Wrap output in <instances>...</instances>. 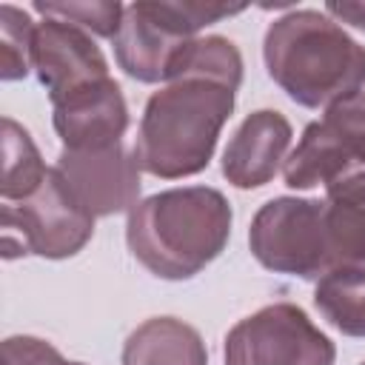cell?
Listing matches in <instances>:
<instances>
[{
  "instance_id": "1",
  "label": "cell",
  "mask_w": 365,
  "mask_h": 365,
  "mask_svg": "<svg viewBox=\"0 0 365 365\" xmlns=\"http://www.w3.org/2000/svg\"><path fill=\"white\" fill-rule=\"evenodd\" d=\"M231 237V205L208 185L168 188L128 211L125 240L154 277L188 279L217 259Z\"/></svg>"
},
{
  "instance_id": "2",
  "label": "cell",
  "mask_w": 365,
  "mask_h": 365,
  "mask_svg": "<svg viewBox=\"0 0 365 365\" xmlns=\"http://www.w3.org/2000/svg\"><path fill=\"white\" fill-rule=\"evenodd\" d=\"M262 54L271 80L308 108L331 106L365 86V46L314 9L274 20L265 31Z\"/></svg>"
},
{
  "instance_id": "3",
  "label": "cell",
  "mask_w": 365,
  "mask_h": 365,
  "mask_svg": "<svg viewBox=\"0 0 365 365\" xmlns=\"http://www.w3.org/2000/svg\"><path fill=\"white\" fill-rule=\"evenodd\" d=\"M234 94L237 88L208 77H182L154 91L134 143L140 168L163 180L202 171L234 111Z\"/></svg>"
},
{
  "instance_id": "4",
  "label": "cell",
  "mask_w": 365,
  "mask_h": 365,
  "mask_svg": "<svg viewBox=\"0 0 365 365\" xmlns=\"http://www.w3.org/2000/svg\"><path fill=\"white\" fill-rule=\"evenodd\" d=\"M248 245L268 271L319 279L334 268L325 200L277 197L265 202L251 220Z\"/></svg>"
},
{
  "instance_id": "5",
  "label": "cell",
  "mask_w": 365,
  "mask_h": 365,
  "mask_svg": "<svg viewBox=\"0 0 365 365\" xmlns=\"http://www.w3.org/2000/svg\"><path fill=\"white\" fill-rule=\"evenodd\" d=\"M94 234V217L77 205L60 174L48 168L43 185L3 205V257L37 254L46 259L74 257Z\"/></svg>"
},
{
  "instance_id": "6",
  "label": "cell",
  "mask_w": 365,
  "mask_h": 365,
  "mask_svg": "<svg viewBox=\"0 0 365 365\" xmlns=\"http://www.w3.org/2000/svg\"><path fill=\"white\" fill-rule=\"evenodd\" d=\"M334 342L291 302L259 308L225 336V365H334Z\"/></svg>"
},
{
  "instance_id": "7",
  "label": "cell",
  "mask_w": 365,
  "mask_h": 365,
  "mask_svg": "<svg viewBox=\"0 0 365 365\" xmlns=\"http://www.w3.org/2000/svg\"><path fill=\"white\" fill-rule=\"evenodd\" d=\"M54 171L60 174L68 194L83 211L97 217H111L131 211L140 197V163L123 148V143L94 151L63 148Z\"/></svg>"
},
{
  "instance_id": "8",
  "label": "cell",
  "mask_w": 365,
  "mask_h": 365,
  "mask_svg": "<svg viewBox=\"0 0 365 365\" xmlns=\"http://www.w3.org/2000/svg\"><path fill=\"white\" fill-rule=\"evenodd\" d=\"M31 68L46 86L51 106L108 80V63L88 31L57 17H43L34 26Z\"/></svg>"
},
{
  "instance_id": "9",
  "label": "cell",
  "mask_w": 365,
  "mask_h": 365,
  "mask_svg": "<svg viewBox=\"0 0 365 365\" xmlns=\"http://www.w3.org/2000/svg\"><path fill=\"white\" fill-rule=\"evenodd\" d=\"M128 106L120 86L108 77L54 103V131L68 151H94L123 143Z\"/></svg>"
},
{
  "instance_id": "10",
  "label": "cell",
  "mask_w": 365,
  "mask_h": 365,
  "mask_svg": "<svg viewBox=\"0 0 365 365\" xmlns=\"http://www.w3.org/2000/svg\"><path fill=\"white\" fill-rule=\"evenodd\" d=\"M288 145L291 123L274 108H259L234 131L222 154V174L237 188H259L274 180Z\"/></svg>"
},
{
  "instance_id": "11",
  "label": "cell",
  "mask_w": 365,
  "mask_h": 365,
  "mask_svg": "<svg viewBox=\"0 0 365 365\" xmlns=\"http://www.w3.org/2000/svg\"><path fill=\"white\" fill-rule=\"evenodd\" d=\"M194 37L171 34L160 20H154L143 3L125 6L120 31L114 34V57L120 68L140 83H165L174 60Z\"/></svg>"
},
{
  "instance_id": "12",
  "label": "cell",
  "mask_w": 365,
  "mask_h": 365,
  "mask_svg": "<svg viewBox=\"0 0 365 365\" xmlns=\"http://www.w3.org/2000/svg\"><path fill=\"white\" fill-rule=\"evenodd\" d=\"M123 365H208L205 342L182 319L151 317L123 345Z\"/></svg>"
},
{
  "instance_id": "13",
  "label": "cell",
  "mask_w": 365,
  "mask_h": 365,
  "mask_svg": "<svg viewBox=\"0 0 365 365\" xmlns=\"http://www.w3.org/2000/svg\"><path fill=\"white\" fill-rule=\"evenodd\" d=\"M325 191V222L334 268L365 265V171H356Z\"/></svg>"
},
{
  "instance_id": "14",
  "label": "cell",
  "mask_w": 365,
  "mask_h": 365,
  "mask_svg": "<svg viewBox=\"0 0 365 365\" xmlns=\"http://www.w3.org/2000/svg\"><path fill=\"white\" fill-rule=\"evenodd\" d=\"M319 314L348 336H365V265H336L317 279Z\"/></svg>"
},
{
  "instance_id": "15",
  "label": "cell",
  "mask_w": 365,
  "mask_h": 365,
  "mask_svg": "<svg viewBox=\"0 0 365 365\" xmlns=\"http://www.w3.org/2000/svg\"><path fill=\"white\" fill-rule=\"evenodd\" d=\"M46 174L48 168L43 165V157L34 140L29 137V131L11 117H3V182H0L3 200L20 202L31 197L43 185Z\"/></svg>"
},
{
  "instance_id": "16",
  "label": "cell",
  "mask_w": 365,
  "mask_h": 365,
  "mask_svg": "<svg viewBox=\"0 0 365 365\" xmlns=\"http://www.w3.org/2000/svg\"><path fill=\"white\" fill-rule=\"evenodd\" d=\"M182 77H208L217 83H225L231 88H240L242 83V57L237 46L228 37L211 34V37H194L180 57L171 66V74L165 83L182 80Z\"/></svg>"
},
{
  "instance_id": "17",
  "label": "cell",
  "mask_w": 365,
  "mask_h": 365,
  "mask_svg": "<svg viewBox=\"0 0 365 365\" xmlns=\"http://www.w3.org/2000/svg\"><path fill=\"white\" fill-rule=\"evenodd\" d=\"M351 171H365V91H354L325 108L319 120Z\"/></svg>"
},
{
  "instance_id": "18",
  "label": "cell",
  "mask_w": 365,
  "mask_h": 365,
  "mask_svg": "<svg viewBox=\"0 0 365 365\" xmlns=\"http://www.w3.org/2000/svg\"><path fill=\"white\" fill-rule=\"evenodd\" d=\"M31 17L23 9L9 3L0 6V77L20 80L31 68V40H34Z\"/></svg>"
},
{
  "instance_id": "19",
  "label": "cell",
  "mask_w": 365,
  "mask_h": 365,
  "mask_svg": "<svg viewBox=\"0 0 365 365\" xmlns=\"http://www.w3.org/2000/svg\"><path fill=\"white\" fill-rule=\"evenodd\" d=\"M143 9L160 20L171 34L177 37H194L202 26H211L222 17H231V14H240L245 6H228V3H191V0H182V3H157V0H148L143 3Z\"/></svg>"
},
{
  "instance_id": "20",
  "label": "cell",
  "mask_w": 365,
  "mask_h": 365,
  "mask_svg": "<svg viewBox=\"0 0 365 365\" xmlns=\"http://www.w3.org/2000/svg\"><path fill=\"white\" fill-rule=\"evenodd\" d=\"M34 11L43 17H57L71 26H80L83 31H94L100 37H111L120 31L125 6L114 3H34Z\"/></svg>"
},
{
  "instance_id": "21",
  "label": "cell",
  "mask_w": 365,
  "mask_h": 365,
  "mask_svg": "<svg viewBox=\"0 0 365 365\" xmlns=\"http://www.w3.org/2000/svg\"><path fill=\"white\" fill-rule=\"evenodd\" d=\"M3 365H68V362L46 339L9 336L3 342Z\"/></svg>"
},
{
  "instance_id": "22",
  "label": "cell",
  "mask_w": 365,
  "mask_h": 365,
  "mask_svg": "<svg viewBox=\"0 0 365 365\" xmlns=\"http://www.w3.org/2000/svg\"><path fill=\"white\" fill-rule=\"evenodd\" d=\"M325 11L359 31H365V3H325Z\"/></svg>"
},
{
  "instance_id": "23",
  "label": "cell",
  "mask_w": 365,
  "mask_h": 365,
  "mask_svg": "<svg viewBox=\"0 0 365 365\" xmlns=\"http://www.w3.org/2000/svg\"><path fill=\"white\" fill-rule=\"evenodd\" d=\"M68 365H83V362H68Z\"/></svg>"
},
{
  "instance_id": "24",
  "label": "cell",
  "mask_w": 365,
  "mask_h": 365,
  "mask_svg": "<svg viewBox=\"0 0 365 365\" xmlns=\"http://www.w3.org/2000/svg\"><path fill=\"white\" fill-rule=\"evenodd\" d=\"M362 365H365V362H362Z\"/></svg>"
}]
</instances>
